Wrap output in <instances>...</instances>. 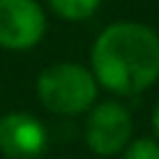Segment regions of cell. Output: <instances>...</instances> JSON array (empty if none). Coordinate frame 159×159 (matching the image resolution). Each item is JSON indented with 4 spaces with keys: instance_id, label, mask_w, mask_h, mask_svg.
<instances>
[{
    "instance_id": "cell-4",
    "label": "cell",
    "mask_w": 159,
    "mask_h": 159,
    "mask_svg": "<svg viewBox=\"0 0 159 159\" xmlns=\"http://www.w3.org/2000/svg\"><path fill=\"white\" fill-rule=\"evenodd\" d=\"M84 139L87 147L99 157H112L124 152L132 139V114L119 102H99L89 107Z\"/></svg>"
},
{
    "instance_id": "cell-3",
    "label": "cell",
    "mask_w": 159,
    "mask_h": 159,
    "mask_svg": "<svg viewBox=\"0 0 159 159\" xmlns=\"http://www.w3.org/2000/svg\"><path fill=\"white\" fill-rule=\"evenodd\" d=\"M47 32V15L37 0H0V47L22 52Z\"/></svg>"
},
{
    "instance_id": "cell-7",
    "label": "cell",
    "mask_w": 159,
    "mask_h": 159,
    "mask_svg": "<svg viewBox=\"0 0 159 159\" xmlns=\"http://www.w3.org/2000/svg\"><path fill=\"white\" fill-rule=\"evenodd\" d=\"M122 159H159V142L154 139L129 142L122 152Z\"/></svg>"
},
{
    "instance_id": "cell-8",
    "label": "cell",
    "mask_w": 159,
    "mask_h": 159,
    "mask_svg": "<svg viewBox=\"0 0 159 159\" xmlns=\"http://www.w3.org/2000/svg\"><path fill=\"white\" fill-rule=\"evenodd\" d=\"M152 122H154V129H157V134H159V102H157V107H154V117H152Z\"/></svg>"
},
{
    "instance_id": "cell-2",
    "label": "cell",
    "mask_w": 159,
    "mask_h": 159,
    "mask_svg": "<svg viewBox=\"0 0 159 159\" xmlns=\"http://www.w3.org/2000/svg\"><path fill=\"white\" fill-rule=\"evenodd\" d=\"M97 87L92 70L77 62L50 65L37 77V97L55 114L87 112L97 99Z\"/></svg>"
},
{
    "instance_id": "cell-6",
    "label": "cell",
    "mask_w": 159,
    "mask_h": 159,
    "mask_svg": "<svg viewBox=\"0 0 159 159\" xmlns=\"http://www.w3.org/2000/svg\"><path fill=\"white\" fill-rule=\"evenodd\" d=\"M47 5L57 17L70 22H82L97 12L102 0H47Z\"/></svg>"
},
{
    "instance_id": "cell-1",
    "label": "cell",
    "mask_w": 159,
    "mask_h": 159,
    "mask_svg": "<svg viewBox=\"0 0 159 159\" xmlns=\"http://www.w3.org/2000/svg\"><path fill=\"white\" fill-rule=\"evenodd\" d=\"M89 70L112 94H139L159 80V35L142 22H112L92 45Z\"/></svg>"
},
{
    "instance_id": "cell-5",
    "label": "cell",
    "mask_w": 159,
    "mask_h": 159,
    "mask_svg": "<svg viewBox=\"0 0 159 159\" xmlns=\"http://www.w3.org/2000/svg\"><path fill=\"white\" fill-rule=\"evenodd\" d=\"M47 147L42 122L27 112H10L0 117V152L10 159H35Z\"/></svg>"
}]
</instances>
